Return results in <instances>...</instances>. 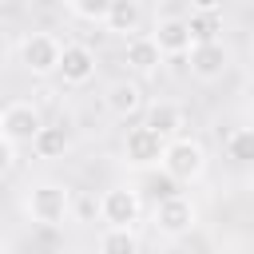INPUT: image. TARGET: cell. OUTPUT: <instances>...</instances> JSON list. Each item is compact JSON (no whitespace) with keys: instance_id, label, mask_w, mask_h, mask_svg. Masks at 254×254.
<instances>
[{"instance_id":"1","label":"cell","mask_w":254,"mask_h":254,"mask_svg":"<svg viewBox=\"0 0 254 254\" xmlns=\"http://www.w3.org/2000/svg\"><path fill=\"white\" fill-rule=\"evenodd\" d=\"M24 210H28V218H32L36 226L56 230V226H64L67 214H71V190H67L64 183L44 179V183L28 187V194H24Z\"/></svg>"},{"instance_id":"2","label":"cell","mask_w":254,"mask_h":254,"mask_svg":"<svg viewBox=\"0 0 254 254\" xmlns=\"http://www.w3.org/2000/svg\"><path fill=\"white\" fill-rule=\"evenodd\" d=\"M60 56H64V40L48 28H36V32H24L20 48H16V60L20 67L32 75V79H48L60 71Z\"/></svg>"},{"instance_id":"3","label":"cell","mask_w":254,"mask_h":254,"mask_svg":"<svg viewBox=\"0 0 254 254\" xmlns=\"http://www.w3.org/2000/svg\"><path fill=\"white\" fill-rule=\"evenodd\" d=\"M159 167H163V175L171 183H198L206 175V147L198 139H190V135H179V139H171L163 147Z\"/></svg>"},{"instance_id":"4","label":"cell","mask_w":254,"mask_h":254,"mask_svg":"<svg viewBox=\"0 0 254 254\" xmlns=\"http://www.w3.org/2000/svg\"><path fill=\"white\" fill-rule=\"evenodd\" d=\"M40 127H44L40 103H32V99H12V103L0 107V139H8L16 151H20V147H32L36 135H40Z\"/></svg>"},{"instance_id":"5","label":"cell","mask_w":254,"mask_h":254,"mask_svg":"<svg viewBox=\"0 0 254 254\" xmlns=\"http://www.w3.org/2000/svg\"><path fill=\"white\" fill-rule=\"evenodd\" d=\"M139 214H143V198H139L135 187L119 183V187H107V190L99 194V218H103L111 230H135Z\"/></svg>"},{"instance_id":"6","label":"cell","mask_w":254,"mask_h":254,"mask_svg":"<svg viewBox=\"0 0 254 254\" xmlns=\"http://www.w3.org/2000/svg\"><path fill=\"white\" fill-rule=\"evenodd\" d=\"M103 111H107L111 119H119V123L143 115V111H147V91H143V83L131 79V75L111 79V83L103 87Z\"/></svg>"},{"instance_id":"7","label":"cell","mask_w":254,"mask_h":254,"mask_svg":"<svg viewBox=\"0 0 254 254\" xmlns=\"http://www.w3.org/2000/svg\"><path fill=\"white\" fill-rule=\"evenodd\" d=\"M163 147H167V143H163L151 127H143V123H135V127L123 131V163L135 167V171L159 167V163H163Z\"/></svg>"},{"instance_id":"8","label":"cell","mask_w":254,"mask_h":254,"mask_svg":"<svg viewBox=\"0 0 254 254\" xmlns=\"http://www.w3.org/2000/svg\"><path fill=\"white\" fill-rule=\"evenodd\" d=\"M194 218H198V210H194L190 194H183V190L155 202V230H159L163 238H183V234H190Z\"/></svg>"},{"instance_id":"9","label":"cell","mask_w":254,"mask_h":254,"mask_svg":"<svg viewBox=\"0 0 254 254\" xmlns=\"http://www.w3.org/2000/svg\"><path fill=\"white\" fill-rule=\"evenodd\" d=\"M187 67H190V75H194L198 83H218V79L230 71V48H226L222 40H214V44H194V48L187 52Z\"/></svg>"},{"instance_id":"10","label":"cell","mask_w":254,"mask_h":254,"mask_svg":"<svg viewBox=\"0 0 254 254\" xmlns=\"http://www.w3.org/2000/svg\"><path fill=\"white\" fill-rule=\"evenodd\" d=\"M95 48H87V44H79V40H71V44H64V56H60V79L67 83V87H83V83H91L95 79Z\"/></svg>"},{"instance_id":"11","label":"cell","mask_w":254,"mask_h":254,"mask_svg":"<svg viewBox=\"0 0 254 254\" xmlns=\"http://www.w3.org/2000/svg\"><path fill=\"white\" fill-rule=\"evenodd\" d=\"M143 127H151L163 143H171V139H179V135H183L187 115H183V107H179L175 99H151V103H147V111H143Z\"/></svg>"},{"instance_id":"12","label":"cell","mask_w":254,"mask_h":254,"mask_svg":"<svg viewBox=\"0 0 254 254\" xmlns=\"http://www.w3.org/2000/svg\"><path fill=\"white\" fill-rule=\"evenodd\" d=\"M147 36H151V40H155V48L163 52V60H167V56H187V52H190L187 16H159V20H155V28H151Z\"/></svg>"},{"instance_id":"13","label":"cell","mask_w":254,"mask_h":254,"mask_svg":"<svg viewBox=\"0 0 254 254\" xmlns=\"http://www.w3.org/2000/svg\"><path fill=\"white\" fill-rule=\"evenodd\" d=\"M123 64H127V71H131V79H147V75H155L159 67H163V52L155 48V40L143 32V36H135V40H127V48H123Z\"/></svg>"},{"instance_id":"14","label":"cell","mask_w":254,"mask_h":254,"mask_svg":"<svg viewBox=\"0 0 254 254\" xmlns=\"http://www.w3.org/2000/svg\"><path fill=\"white\" fill-rule=\"evenodd\" d=\"M103 28L115 32V36H123V40L143 36V4H139V0H111Z\"/></svg>"},{"instance_id":"15","label":"cell","mask_w":254,"mask_h":254,"mask_svg":"<svg viewBox=\"0 0 254 254\" xmlns=\"http://www.w3.org/2000/svg\"><path fill=\"white\" fill-rule=\"evenodd\" d=\"M67 147H71V135H67V127H60V123H44L40 135H36V143H32V151H36L40 159H64Z\"/></svg>"},{"instance_id":"16","label":"cell","mask_w":254,"mask_h":254,"mask_svg":"<svg viewBox=\"0 0 254 254\" xmlns=\"http://www.w3.org/2000/svg\"><path fill=\"white\" fill-rule=\"evenodd\" d=\"M99 254H143L139 230H111V226H103V234H99Z\"/></svg>"},{"instance_id":"17","label":"cell","mask_w":254,"mask_h":254,"mask_svg":"<svg viewBox=\"0 0 254 254\" xmlns=\"http://www.w3.org/2000/svg\"><path fill=\"white\" fill-rule=\"evenodd\" d=\"M226 159L238 167H254V127H234L226 135Z\"/></svg>"},{"instance_id":"18","label":"cell","mask_w":254,"mask_h":254,"mask_svg":"<svg viewBox=\"0 0 254 254\" xmlns=\"http://www.w3.org/2000/svg\"><path fill=\"white\" fill-rule=\"evenodd\" d=\"M107 4H111V0H64V12H67L71 20H83V24H99V28H103Z\"/></svg>"},{"instance_id":"19","label":"cell","mask_w":254,"mask_h":254,"mask_svg":"<svg viewBox=\"0 0 254 254\" xmlns=\"http://www.w3.org/2000/svg\"><path fill=\"white\" fill-rule=\"evenodd\" d=\"M16 171V147L8 139H0V179H8Z\"/></svg>"},{"instance_id":"20","label":"cell","mask_w":254,"mask_h":254,"mask_svg":"<svg viewBox=\"0 0 254 254\" xmlns=\"http://www.w3.org/2000/svg\"><path fill=\"white\" fill-rule=\"evenodd\" d=\"M246 71H250V83H254V56H250V64H246Z\"/></svg>"}]
</instances>
